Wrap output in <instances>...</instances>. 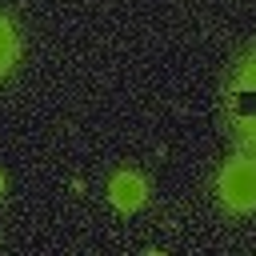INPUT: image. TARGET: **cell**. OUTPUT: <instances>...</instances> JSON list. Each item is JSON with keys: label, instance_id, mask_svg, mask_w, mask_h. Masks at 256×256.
I'll return each instance as SVG.
<instances>
[{"label": "cell", "instance_id": "1", "mask_svg": "<svg viewBox=\"0 0 256 256\" xmlns=\"http://www.w3.org/2000/svg\"><path fill=\"white\" fill-rule=\"evenodd\" d=\"M224 112H228V124L240 132V140L256 148V52L236 68L224 92Z\"/></svg>", "mask_w": 256, "mask_h": 256}, {"label": "cell", "instance_id": "2", "mask_svg": "<svg viewBox=\"0 0 256 256\" xmlns=\"http://www.w3.org/2000/svg\"><path fill=\"white\" fill-rule=\"evenodd\" d=\"M216 192L224 200V208L232 212H256V160H232L224 164Z\"/></svg>", "mask_w": 256, "mask_h": 256}, {"label": "cell", "instance_id": "3", "mask_svg": "<svg viewBox=\"0 0 256 256\" xmlns=\"http://www.w3.org/2000/svg\"><path fill=\"white\" fill-rule=\"evenodd\" d=\"M108 200H112V208H120V212H136L144 200H148V188H144V176L140 172H116L112 180H108Z\"/></svg>", "mask_w": 256, "mask_h": 256}, {"label": "cell", "instance_id": "4", "mask_svg": "<svg viewBox=\"0 0 256 256\" xmlns=\"http://www.w3.org/2000/svg\"><path fill=\"white\" fill-rule=\"evenodd\" d=\"M16 52H20V40H16V28L8 16H0V76L16 64Z\"/></svg>", "mask_w": 256, "mask_h": 256}, {"label": "cell", "instance_id": "5", "mask_svg": "<svg viewBox=\"0 0 256 256\" xmlns=\"http://www.w3.org/2000/svg\"><path fill=\"white\" fill-rule=\"evenodd\" d=\"M0 196H4V176H0Z\"/></svg>", "mask_w": 256, "mask_h": 256}]
</instances>
